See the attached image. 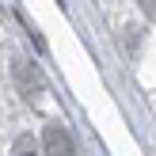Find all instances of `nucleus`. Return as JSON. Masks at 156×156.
I'll return each instance as SVG.
<instances>
[{"instance_id": "f257e3e1", "label": "nucleus", "mask_w": 156, "mask_h": 156, "mask_svg": "<svg viewBox=\"0 0 156 156\" xmlns=\"http://www.w3.org/2000/svg\"><path fill=\"white\" fill-rule=\"evenodd\" d=\"M12 80H15V88H19V95L27 99V103H34V99L42 95V88H46L38 65L27 61V57H12Z\"/></svg>"}, {"instance_id": "f03ea898", "label": "nucleus", "mask_w": 156, "mask_h": 156, "mask_svg": "<svg viewBox=\"0 0 156 156\" xmlns=\"http://www.w3.org/2000/svg\"><path fill=\"white\" fill-rule=\"evenodd\" d=\"M42 149H46V156H76L73 133H69L65 126H57V122H50V126L42 129Z\"/></svg>"}, {"instance_id": "7ed1b4c3", "label": "nucleus", "mask_w": 156, "mask_h": 156, "mask_svg": "<svg viewBox=\"0 0 156 156\" xmlns=\"http://www.w3.org/2000/svg\"><path fill=\"white\" fill-rule=\"evenodd\" d=\"M12 156H46V149H42L30 133H19V137H15V145H12Z\"/></svg>"}, {"instance_id": "20e7f679", "label": "nucleus", "mask_w": 156, "mask_h": 156, "mask_svg": "<svg viewBox=\"0 0 156 156\" xmlns=\"http://www.w3.org/2000/svg\"><path fill=\"white\" fill-rule=\"evenodd\" d=\"M137 4H141L145 15H152V19H156V0H137Z\"/></svg>"}]
</instances>
